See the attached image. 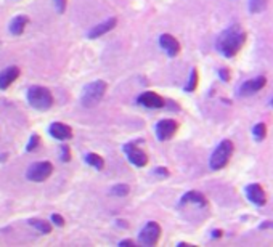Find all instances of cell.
I'll use <instances>...</instances> for the list:
<instances>
[{"mask_svg":"<svg viewBox=\"0 0 273 247\" xmlns=\"http://www.w3.org/2000/svg\"><path fill=\"white\" fill-rule=\"evenodd\" d=\"M246 44V32L241 29L240 24H235L225 29L217 39V50L225 58H233L235 55L243 49Z\"/></svg>","mask_w":273,"mask_h":247,"instance_id":"6da1fadb","label":"cell"},{"mask_svg":"<svg viewBox=\"0 0 273 247\" xmlns=\"http://www.w3.org/2000/svg\"><path fill=\"white\" fill-rule=\"evenodd\" d=\"M27 103L37 111H49L53 106V95L42 85H32L27 90Z\"/></svg>","mask_w":273,"mask_h":247,"instance_id":"7a4b0ae2","label":"cell"},{"mask_svg":"<svg viewBox=\"0 0 273 247\" xmlns=\"http://www.w3.org/2000/svg\"><path fill=\"white\" fill-rule=\"evenodd\" d=\"M106 93V82L105 80H95L92 84H87L82 90L80 103L85 108H93L103 100Z\"/></svg>","mask_w":273,"mask_h":247,"instance_id":"3957f363","label":"cell"},{"mask_svg":"<svg viewBox=\"0 0 273 247\" xmlns=\"http://www.w3.org/2000/svg\"><path fill=\"white\" fill-rule=\"evenodd\" d=\"M231 154H233V143L230 140H223L220 141V145L215 148V151L210 156L209 166L212 170H220L228 164Z\"/></svg>","mask_w":273,"mask_h":247,"instance_id":"277c9868","label":"cell"},{"mask_svg":"<svg viewBox=\"0 0 273 247\" xmlns=\"http://www.w3.org/2000/svg\"><path fill=\"white\" fill-rule=\"evenodd\" d=\"M52 174H53V164L49 161H42V162L32 164V166L27 169L26 178L29 182L40 183V182H45Z\"/></svg>","mask_w":273,"mask_h":247,"instance_id":"5b68a950","label":"cell"},{"mask_svg":"<svg viewBox=\"0 0 273 247\" xmlns=\"http://www.w3.org/2000/svg\"><path fill=\"white\" fill-rule=\"evenodd\" d=\"M159 238H161V226L156 222H148L140 231V243L145 246L158 244Z\"/></svg>","mask_w":273,"mask_h":247,"instance_id":"8992f818","label":"cell"},{"mask_svg":"<svg viewBox=\"0 0 273 247\" xmlns=\"http://www.w3.org/2000/svg\"><path fill=\"white\" fill-rule=\"evenodd\" d=\"M156 136H158V140L161 141H166V140H170L172 136L175 135V132L179 130V124L172 119H162L156 124Z\"/></svg>","mask_w":273,"mask_h":247,"instance_id":"52a82bcc","label":"cell"},{"mask_svg":"<svg viewBox=\"0 0 273 247\" xmlns=\"http://www.w3.org/2000/svg\"><path fill=\"white\" fill-rule=\"evenodd\" d=\"M124 153L127 156L129 162H132L135 167H145L148 164V156L146 153H143L140 148H136L132 143L124 145Z\"/></svg>","mask_w":273,"mask_h":247,"instance_id":"ba28073f","label":"cell"},{"mask_svg":"<svg viewBox=\"0 0 273 247\" xmlns=\"http://www.w3.org/2000/svg\"><path fill=\"white\" fill-rule=\"evenodd\" d=\"M267 84V79L264 75H259V77H254L251 80H246L244 84H241L240 87V95L241 97H249V95H254L256 92H259L261 88L265 87Z\"/></svg>","mask_w":273,"mask_h":247,"instance_id":"9c48e42d","label":"cell"},{"mask_svg":"<svg viewBox=\"0 0 273 247\" xmlns=\"http://www.w3.org/2000/svg\"><path fill=\"white\" fill-rule=\"evenodd\" d=\"M136 103H138L140 106H145V108H149V109H159L164 106V98L159 97L158 93L154 92H145L141 93L138 98H136Z\"/></svg>","mask_w":273,"mask_h":247,"instance_id":"30bf717a","label":"cell"},{"mask_svg":"<svg viewBox=\"0 0 273 247\" xmlns=\"http://www.w3.org/2000/svg\"><path fill=\"white\" fill-rule=\"evenodd\" d=\"M246 196H248V199L252 204L259 205V207L267 202V194H265V191L261 185H257V183H252L246 186Z\"/></svg>","mask_w":273,"mask_h":247,"instance_id":"8fae6325","label":"cell"},{"mask_svg":"<svg viewBox=\"0 0 273 247\" xmlns=\"http://www.w3.org/2000/svg\"><path fill=\"white\" fill-rule=\"evenodd\" d=\"M159 45H161V49L166 52L170 58H174V57H177V55L180 53L179 40H177L174 36H170V34H162V36L159 37Z\"/></svg>","mask_w":273,"mask_h":247,"instance_id":"7c38bea8","label":"cell"},{"mask_svg":"<svg viewBox=\"0 0 273 247\" xmlns=\"http://www.w3.org/2000/svg\"><path fill=\"white\" fill-rule=\"evenodd\" d=\"M49 133L55 140H60V141H66L72 138V128L63 122H53L49 127Z\"/></svg>","mask_w":273,"mask_h":247,"instance_id":"4fadbf2b","label":"cell"},{"mask_svg":"<svg viewBox=\"0 0 273 247\" xmlns=\"http://www.w3.org/2000/svg\"><path fill=\"white\" fill-rule=\"evenodd\" d=\"M19 75H21V69H19L18 66L5 67V69L0 72V90H6Z\"/></svg>","mask_w":273,"mask_h":247,"instance_id":"5bb4252c","label":"cell"},{"mask_svg":"<svg viewBox=\"0 0 273 247\" xmlns=\"http://www.w3.org/2000/svg\"><path fill=\"white\" fill-rule=\"evenodd\" d=\"M116 24H118V19H116V18H108L106 21H103L101 24L92 27V29L88 31V34H87V37L88 39H98V37L103 36V34L114 29Z\"/></svg>","mask_w":273,"mask_h":247,"instance_id":"9a60e30c","label":"cell"},{"mask_svg":"<svg viewBox=\"0 0 273 247\" xmlns=\"http://www.w3.org/2000/svg\"><path fill=\"white\" fill-rule=\"evenodd\" d=\"M27 23H29V18H27L26 15H16L8 24L10 34H13V36H21L26 29Z\"/></svg>","mask_w":273,"mask_h":247,"instance_id":"2e32d148","label":"cell"},{"mask_svg":"<svg viewBox=\"0 0 273 247\" xmlns=\"http://www.w3.org/2000/svg\"><path fill=\"white\" fill-rule=\"evenodd\" d=\"M196 204V205H201V207H206L207 205V199L204 197V194L198 193V191H188V193L180 199V205H185V204Z\"/></svg>","mask_w":273,"mask_h":247,"instance_id":"e0dca14e","label":"cell"},{"mask_svg":"<svg viewBox=\"0 0 273 247\" xmlns=\"http://www.w3.org/2000/svg\"><path fill=\"white\" fill-rule=\"evenodd\" d=\"M29 223L32 228H36L39 233H42V235H50L52 233V225L50 222H47V220H42V218H31Z\"/></svg>","mask_w":273,"mask_h":247,"instance_id":"ac0fdd59","label":"cell"},{"mask_svg":"<svg viewBox=\"0 0 273 247\" xmlns=\"http://www.w3.org/2000/svg\"><path fill=\"white\" fill-rule=\"evenodd\" d=\"M85 162L88 164V166H92L93 169H97V170H101L105 167V161H103V157L98 156V154H95V153H88L85 154Z\"/></svg>","mask_w":273,"mask_h":247,"instance_id":"d6986e66","label":"cell"},{"mask_svg":"<svg viewBox=\"0 0 273 247\" xmlns=\"http://www.w3.org/2000/svg\"><path fill=\"white\" fill-rule=\"evenodd\" d=\"M252 135H254L256 141H262L265 136H267V125L259 122L257 125H254V128H252Z\"/></svg>","mask_w":273,"mask_h":247,"instance_id":"ffe728a7","label":"cell"},{"mask_svg":"<svg viewBox=\"0 0 273 247\" xmlns=\"http://www.w3.org/2000/svg\"><path fill=\"white\" fill-rule=\"evenodd\" d=\"M269 0H251L249 2V11L251 13H261L267 8Z\"/></svg>","mask_w":273,"mask_h":247,"instance_id":"44dd1931","label":"cell"},{"mask_svg":"<svg viewBox=\"0 0 273 247\" xmlns=\"http://www.w3.org/2000/svg\"><path fill=\"white\" fill-rule=\"evenodd\" d=\"M129 191H131V188H129L127 185H116V186L111 188V194L118 197H124L129 194Z\"/></svg>","mask_w":273,"mask_h":247,"instance_id":"7402d4cb","label":"cell"},{"mask_svg":"<svg viewBox=\"0 0 273 247\" xmlns=\"http://www.w3.org/2000/svg\"><path fill=\"white\" fill-rule=\"evenodd\" d=\"M39 146H40V136L37 133H34L29 138V143H27L26 151H27V153H32V151H37Z\"/></svg>","mask_w":273,"mask_h":247,"instance_id":"603a6c76","label":"cell"},{"mask_svg":"<svg viewBox=\"0 0 273 247\" xmlns=\"http://www.w3.org/2000/svg\"><path fill=\"white\" fill-rule=\"evenodd\" d=\"M196 87H198V71L193 69L190 72V79H188V84L185 87V90L187 92H193Z\"/></svg>","mask_w":273,"mask_h":247,"instance_id":"cb8c5ba5","label":"cell"},{"mask_svg":"<svg viewBox=\"0 0 273 247\" xmlns=\"http://www.w3.org/2000/svg\"><path fill=\"white\" fill-rule=\"evenodd\" d=\"M60 159L63 162H69L71 161V149L68 145H61L60 146Z\"/></svg>","mask_w":273,"mask_h":247,"instance_id":"d4e9b609","label":"cell"},{"mask_svg":"<svg viewBox=\"0 0 273 247\" xmlns=\"http://www.w3.org/2000/svg\"><path fill=\"white\" fill-rule=\"evenodd\" d=\"M53 2H55V8H57L58 13H65L66 5H68V0H53Z\"/></svg>","mask_w":273,"mask_h":247,"instance_id":"484cf974","label":"cell"},{"mask_svg":"<svg viewBox=\"0 0 273 247\" xmlns=\"http://www.w3.org/2000/svg\"><path fill=\"white\" fill-rule=\"evenodd\" d=\"M50 222H53V225H57V226H65V218L58 215V214H53L52 218H50Z\"/></svg>","mask_w":273,"mask_h":247,"instance_id":"4316f807","label":"cell"},{"mask_svg":"<svg viewBox=\"0 0 273 247\" xmlns=\"http://www.w3.org/2000/svg\"><path fill=\"white\" fill-rule=\"evenodd\" d=\"M218 75H220V79H222L223 82H228V80H230V71L227 69V67H223V69L218 71Z\"/></svg>","mask_w":273,"mask_h":247,"instance_id":"83f0119b","label":"cell"},{"mask_svg":"<svg viewBox=\"0 0 273 247\" xmlns=\"http://www.w3.org/2000/svg\"><path fill=\"white\" fill-rule=\"evenodd\" d=\"M156 175H161V177H167L169 175V170L167 169H164V167H158L156 169Z\"/></svg>","mask_w":273,"mask_h":247,"instance_id":"f1b7e54d","label":"cell"},{"mask_svg":"<svg viewBox=\"0 0 273 247\" xmlns=\"http://www.w3.org/2000/svg\"><path fill=\"white\" fill-rule=\"evenodd\" d=\"M135 243L132 241V239H126V241H121L119 246H134Z\"/></svg>","mask_w":273,"mask_h":247,"instance_id":"f546056e","label":"cell"},{"mask_svg":"<svg viewBox=\"0 0 273 247\" xmlns=\"http://www.w3.org/2000/svg\"><path fill=\"white\" fill-rule=\"evenodd\" d=\"M212 236H214V238H220V236H222V231H218V230L212 231Z\"/></svg>","mask_w":273,"mask_h":247,"instance_id":"4dcf8cb0","label":"cell"},{"mask_svg":"<svg viewBox=\"0 0 273 247\" xmlns=\"http://www.w3.org/2000/svg\"><path fill=\"white\" fill-rule=\"evenodd\" d=\"M261 228H273V223H264Z\"/></svg>","mask_w":273,"mask_h":247,"instance_id":"1f68e13d","label":"cell"},{"mask_svg":"<svg viewBox=\"0 0 273 247\" xmlns=\"http://www.w3.org/2000/svg\"><path fill=\"white\" fill-rule=\"evenodd\" d=\"M6 156H8V154H0V161H5Z\"/></svg>","mask_w":273,"mask_h":247,"instance_id":"d6a6232c","label":"cell"},{"mask_svg":"<svg viewBox=\"0 0 273 247\" xmlns=\"http://www.w3.org/2000/svg\"><path fill=\"white\" fill-rule=\"evenodd\" d=\"M270 105H272V106H273V98H272V103H270Z\"/></svg>","mask_w":273,"mask_h":247,"instance_id":"836d02e7","label":"cell"}]
</instances>
